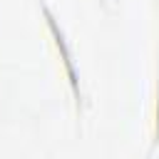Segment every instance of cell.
Returning a JSON list of instances; mask_svg holds the SVG:
<instances>
[{
  "mask_svg": "<svg viewBox=\"0 0 159 159\" xmlns=\"http://www.w3.org/2000/svg\"><path fill=\"white\" fill-rule=\"evenodd\" d=\"M42 10H45V17H47V22H50V30H52V35H55V40H57V45H60V50H62V57H65V65H67V70H70V82H72V87H75V94H77V99H80V84H77V75H75V67H72V60H70V50L65 47V37H62V32L57 30V22H55V17L50 15V10L42 5Z\"/></svg>",
  "mask_w": 159,
  "mask_h": 159,
  "instance_id": "6da1fadb",
  "label": "cell"
}]
</instances>
